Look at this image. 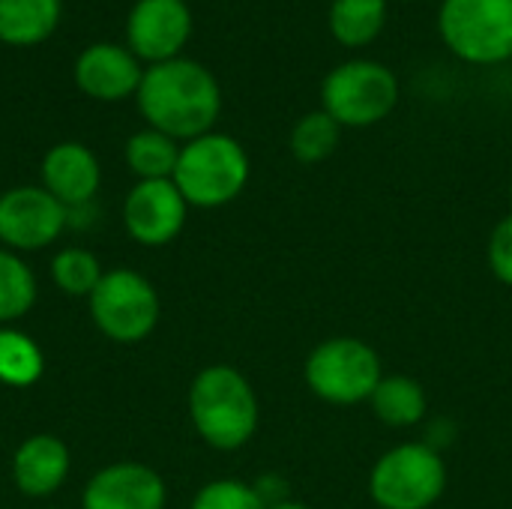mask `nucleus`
Here are the masks:
<instances>
[{
	"label": "nucleus",
	"instance_id": "1",
	"mask_svg": "<svg viewBox=\"0 0 512 509\" xmlns=\"http://www.w3.org/2000/svg\"><path fill=\"white\" fill-rule=\"evenodd\" d=\"M135 102L150 129L186 144L213 132L222 114V87L204 63L174 57L144 69Z\"/></svg>",
	"mask_w": 512,
	"mask_h": 509
},
{
	"label": "nucleus",
	"instance_id": "2",
	"mask_svg": "<svg viewBox=\"0 0 512 509\" xmlns=\"http://www.w3.org/2000/svg\"><path fill=\"white\" fill-rule=\"evenodd\" d=\"M186 408L195 435L219 453L243 450L261 423V402L252 381L228 363L204 366L192 378Z\"/></svg>",
	"mask_w": 512,
	"mask_h": 509
},
{
	"label": "nucleus",
	"instance_id": "3",
	"mask_svg": "<svg viewBox=\"0 0 512 509\" xmlns=\"http://www.w3.org/2000/svg\"><path fill=\"white\" fill-rule=\"evenodd\" d=\"M252 162L246 147L225 132H207L180 144V159L174 168V186L189 207L216 210L237 201L249 183Z\"/></svg>",
	"mask_w": 512,
	"mask_h": 509
},
{
	"label": "nucleus",
	"instance_id": "4",
	"mask_svg": "<svg viewBox=\"0 0 512 509\" xmlns=\"http://www.w3.org/2000/svg\"><path fill=\"white\" fill-rule=\"evenodd\" d=\"M381 378V354L360 336H330L318 342L303 363V381L309 393L333 408L369 402Z\"/></svg>",
	"mask_w": 512,
	"mask_h": 509
},
{
	"label": "nucleus",
	"instance_id": "5",
	"mask_svg": "<svg viewBox=\"0 0 512 509\" xmlns=\"http://www.w3.org/2000/svg\"><path fill=\"white\" fill-rule=\"evenodd\" d=\"M444 453L426 441H402L384 450L369 471V498L378 509H432L447 492Z\"/></svg>",
	"mask_w": 512,
	"mask_h": 509
},
{
	"label": "nucleus",
	"instance_id": "6",
	"mask_svg": "<svg viewBox=\"0 0 512 509\" xmlns=\"http://www.w3.org/2000/svg\"><path fill=\"white\" fill-rule=\"evenodd\" d=\"M396 72L381 60L354 57L333 66L321 81V108L342 129H369L387 120L399 105Z\"/></svg>",
	"mask_w": 512,
	"mask_h": 509
},
{
	"label": "nucleus",
	"instance_id": "7",
	"mask_svg": "<svg viewBox=\"0 0 512 509\" xmlns=\"http://www.w3.org/2000/svg\"><path fill=\"white\" fill-rule=\"evenodd\" d=\"M93 327L114 345H138L153 336L162 318L156 285L129 267L105 270L96 291L87 297Z\"/></svg>",
	"mask_w": 512,
	"mask_h": 509
},
{
	"label": "nucleus",
	"instance_id": "8",
	"mask_svg": "<svg viewBox=\"0 0 512 509\" xmlns=\"http://www.w3.org/2000/svg\"><path fill=\"white\" fill-rule=\"evenodd\" d=\"M438 33L462 63H507L512 60V0H441Z\"/></svg>",
	"mask_w": 512,
	"mask_h": 509
},
{
	"label": "nucleus",
	"instance_id": "9",
	"mask_svg": "<svg viewBox=\"0 0 512 509\" xmlns=\"http://www.w3.org/2000/svg\"><path fill=\"white\" fill-rule=\"evenodd\" d=\"M69 225V210L42 186H12L0 195V246L24 255L48 249Z\"/></svg>",
	"mask_w": 512,
	"mask_h": 509
},
{
	"label": "nucleus",
	"instance_id": "10",
	"mask_svg": "<svg viewBox=\"0 0 512 509\" xmlns=\"http://www.w3.org/2000/svg\"><path fill=\"white\" fill-rule=\"evenodd\" d=\"M189 219V204L174 180H138L123 201L126 234L147 249L174 243Z\"/></svg>",
	"mask_w": 512,
	"mask_h": 509
},
{
	"label": "nucleus",
	"instance_id": "11",
	"mask_svg": "<svg viewBox=\"0 0 512 509\" xmlns=\"http://www.w3.org/2000/svg\"><path fill=\"white\" fill-rule=\"evenodd\" d=\"M192 36V9L186 0H138L126 18L129 51L144 63L180 57Z\"/></svg>",
	"mask_w": 512,
	"mask_h": 509
},
{
	"label": "nucleus",
	"instance_id": "12",
	"mask_svg": "<svg viewBox=\"0 0 512 509\" xmlns=\"http://www.w3.org/2000/svg\"><path fill=\"white\" fill-rule=\"evenodd\" d=\"M168 486L159 471L141 462H114L99 468L84 492L81 509H165Z\"/></svg>",
	"mask_w": 512,
	"mask_h": 509
},
{
	"label": "nucleus",
	"instance_id": "13",
	"mask_svg": "<svg viewBox=\"0 0 512 509\" xmlns=\"http://www.w3.org/2000/svg\"><path fill=\"white\" fill-rule=\"evenodd\" d=\"M144 69L141 60L114 42L87 45L75 60V84L84 96L99 102H120L135 96L141 87Z\"/></svg>",
	"mask_w": 512,
	"mask_h": 509
},
{
	"label": "nucleus",
	"instance_id": "14",
	"mask_svg": "<svg viewBox=\"0 0 512 509\" xmlns=\"http://www.w3.org/2000/svg\"><path fill=\"white\" fill-rule=\"evenodd\" d=\"M42 189H48L69 213L78 207H87L99 186H102V168L96 153L81 141H60L54 144L39 168Z\"/></svg>",
	"mask_w": 512,
	"mask_h": 509
},
{
	"label": "nucleus",
	"instance_id": "15",
	"mask_svg": "<svg viewBox=\"0 0 512 509\" xmlns=\"http://www.w3.org/2000/svg\"><path fill=\"white\" fill-rule=\"evenodd\" d=\"M72 471V453L57 435H30L12 453V483L27 498H51Z\"/></svg>",
	"mask_w": 512,
	"mask_h": 509
},
{
	"label": "nucleus",
	"instance_id": "16",
	"mask_svg": "<svg viewBox=\"0 0 512 509\" xmlns=\"http://www.w3.org/2000/svg\"><path fill=\"white\" fill-rule=\"evenodd\" d=\"M369 408L387 429H417L429 414V396L411 375H384L369 399Z\"/></svg>",
	"mask_w": 512,
	"mask_h": 509
},
{
	"label": "nucleus",
	"instance_id": "17",
	"mask_svg": "<svg viewBox=\"0 0 512 509\" xmlns=\"http://www.w3.org/2000/svg\"><path fill=\"white\" fill-rule=\"evenodd\" d=\"M60 0H0V42L30 48L45 42L60 24Z\"/></svg>",
	"mask_w": 512,
	"mask_h": 509
},
{
	"label": "nucleus",
	"instance_id": "18",
	"mask_svg": "<svg viewBox=\"0 0 512 509\" xmlns=\"http://www.w3.org/2000/svg\"><path fill=\"white\" fill-rule=\"evenodd\" d=\"M387 12L390 0H333L327 27L342 48H366L384 33Z\"/></svg>",
	"mask_w": 512,
	"mask_h": 509
},
{
	"label": "nucleus",
	"instance_id": "19",
	"mask_svg": "<svg viewBox=\"0 0 512 509\" xmlns=\"http://www.w3.org/2000/svg\"><path fill=\"white\" fill-rule=\"evenodd\" d=\"M42 375H45V354L39 342L30 333L18 330L15 324L0 327V384L27 390Z\"/></svg>",
	"mask_w": 512,
	"mask_h": 509
},
{
	"label": "nucleus",
	"instance_id": "20",
	"mask_svg": "<svg viewBox=\"0 0 512 509\" xmlns=\"http://www.w3.org/2000/svg\"><path fill=\"white\" fill-rule=\"evenodd\" d=\"M39 297L33 267L12 249L0 246V327L18 324Z\"/></svg>",
	"mask_w": 512,
	"mask_h": 509
},
{
	"label": "nucleus",
	"instance_id": "21",
	"mask_svg": "<svg viewBox=\"0 0 512 509\" xmlns=\"http://www.w3.org/2000/svg\"><path fill=\"white\" fill-rule=\"evenodd\" d=\"M180 159V141L159 129H141L126 141V165L138 180H171Z\"/></svg>",
	"mask_w": 512,
	"mask_h": 509
},
{
	"label": "nucleus",
	"instance_id": "22",
	"mask_svg": "<svg viewBox=\"0 0 512 509\" xmlns=\"http://www.w3.org/2000/svg\"><path fill=\"white\" fill-rule=\"evenodd\" d=\"M339 141H342V126L324 108H318V111L303 114L291 126L288 150L303 165H321L339 150Z\"/></svg>",
	"mask_w": 512,
	"mask_h": 509
},
{
	"label": "nucleus",
	"instance_id": "23",
	"mask_svg": "<svg viewBox=\"0 0 512 509\" xmlns=\"http://www.w3.org/2000/svg\"><path fill=\"white\" fill-rule=\"evenodd\" d=\"M105 276L99 258L84 246H63L51 258V282L66 297H90Z\"/></svg>",
	"mask_w": 512,
	"mask_h": 509
},
{
	"label": "nucleus",
	"instance_id": "24",
	"mask_svg": "<svg viewBox=\"0 0 512 509\" xmlns=\"http://www.w3.org/2000/svg\"><path fill=\"white\" fill-rule=\"evenodd\" d=\"M189 509H267V504L261 501L252 483L237 477H219L195 492Z\"/></svg>",
	"mask_w": 512,
	"mask_h": 509
},
{
	"label": "nucleus",
	"instance_id": "25",
	"mask_svg": "<svg viewBox=\"0 0 512 509\" xmlns=\"http://www.w3.org/2000/svg\"><path fill=\"white\" fill-rule=\"evenodd\" d=\"M486 261H489L492 276L501 285L512 288V210L492 228L489 243H486Z\"/></svg>",
	"mask_w": 512,
	"mask_h": 509
},
{
	"label": "nucleus",
	"instance_id": "26",
	"mask_svg": "<svg viewBox=\"0 0 512 509\" xmlns=\"http://www.w3.org/2000/svg\"><path fill=\"white\" fill-rule=\"evenodd\" d=\"M252 486H255V492L261 495V501H264L267 507H276V504H282V501L291 498V495H288V483H285L279 474H264V477H258Z\"/></svg>",
	"mask_w": 512,
	"mask_h": 509
},
{
	"label": "nucleus",
	"instance_id": "27",
	"mask_svg": "<svg viewBox=\"0 0 512 509\" xmlns=\"http://www.w3.org/2000/svg\"><path fill=\"white\" fill-rule=\"evenodd\" d=\"M267 509H312V507H309V504H303V501L288 498V501H282V504H276V507H267Z\"/></svg>",
	"mask_w": 512,
	"mask_h": 509
},
{
	"label": "nucleus",
	"instance_id": "28",
	"mask_svg": "<svg viewBox=\"0 0 512 509\" xmlns=\"http://www.w3.org/2000/svg\"><path fill=\"white\" fill-rule=\"evenodd\" d=\"M393 3H411V0H393Z\"/></svg>",
	"mask_w": 512,
	"mask_h": 509
},
{
	"label": "nucleus",
	"instance_id": "29",
	"mask_svg": "<svg viewBox=\"0 0 512 509\" xmlns=\"http://www.w3.org/2000/svg\"><path fill=\"white\" fill-rule=\"evenodd\" d=\"M510 204H512V183H510Z\"/></svg>",
	"mask_w": 512,
	"mask_h": 509
}]
</instances>
